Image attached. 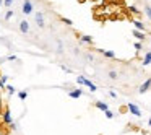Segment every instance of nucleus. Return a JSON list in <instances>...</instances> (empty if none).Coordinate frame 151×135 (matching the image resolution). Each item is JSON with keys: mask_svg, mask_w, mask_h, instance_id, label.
I'll return each instance as SVG.
<instances>
[{"mask_svg": "<svg viewBox=\"0 0 151 135\" xmlns=\"http://www.w3.org/2000/svg\"><path fill=\"white\" fill-rule=\"evenodd\" d=\"M80 41L85 44H93V38L88 36V34H85V36H80Z\"/></svg>", "mask_w": 151, "mask_h": 135, "instance_id": "9b49d317", "label": "nucleus"}, {"mask_svg": "<svg viewBox=\"0 0 151 135\" xmlns=\"http://www.w3.org/2000/svg\"><path fill=\"white\" fill-rule=\"evenodd\" d=\"M133 36H135V38H137V39H138V41H143V39H145V38H146V36H145V34H143V31H140V30H137V28H135V30H133Z\"/></svg>", "mask_w": 151, "mask_h": 135, "instance_id": "6e6552de", "label": "nucleus"}, {"mask_svg": "<svg viewBox=\"0 0 151 135\" xmlns=\"http://www.w3.org/2000/svg\"><path fill=\"white\" fill-rule=\"evenodd\" d=\"M86 59H88L89 62H93V56H91V54H88V56H86Z\"/></svg>", "mask_w": 151, "mask_h": 135, "instance_id": "c85d7f7f", "label": "nucleus"}, {"mask_svg": "<svg viewBox=\"0 0 151 135\" xmlns=\"http://www.w3.org/2000/svg\"><path fill=\"white\" fill-rule=\"evenodd\" d=\"M5 88H7V91L10 93V95H13L15 91H17V88H15V86H12V85H8V86H5Z\"/></svg>", "mask_w": 151, "mask_h": 135, "instance_id": "a211bd4d", "label": "nucleus"}, {"mask_svg": "<svg viewBox=\"0 0 151 135\" xmlns=\"http://www.w3.org/2000/svg\"><path fill=\"white\" fill-rule=\"evenodd\" d=\"M85 85H86V86H88V88H89V91H91V93H94L96 90H98V86H96L94 83H91V82H89V80H86V82H85Z\"/></svg>", "mask_w": 151, "mask_h": 135, "instance_id": "f8f14e48", "label": "nucleus"}, {"mask_svg": "<svg viewBox=\"0 0 151 135\" xmlns=\"http://www.w3.org/2000/svg\"><path fill=\"white\" fill-rule=\"evenodd\" d=\"M62 21H63L65 25H68V26H72V25H73V21L70 20V18H62Z\"/></svg>", "mask_w": 151, "mask_h": 135, "instance_id": "aec40b11", "label": "nucleus"}, {"mask_svg": "<svg viewBox=\"0 0 151 135\" xmlns=\"http://www.w3.org/2000/svg\"><path fill=\"white\" fill-rule=\"evenodd\" d=\"M4 122H5V124H8V125L13 124V119H12V112L8 111V109L4 112Z\"/></svg>", "mask_w": 151, "mask_h": 135, "instance_id": "20e7f679", "label": "nucleus"}, {"mask_svg": "<svg viewBox=\"0 0 151 135\" xmlns=\"http://www.w3.org/2000/svg\"><path fill=\"white\" fill-rule=\"evenodd\" d=\"M18 98H20V99H26L28 98V93L26 91H20V93H18Z\"/></svg>", "mask_w": 151, "mask_h": 135, "instance_id": "6ab92c4d", "label": "nucleus"}, {"mask_svg": "<svg viewBox=\"0 0 151 135\" xmlns=\"http://www.w3.org/2000/svg\"><path fill=\"white\" fill-rule=\"evenodd\" d=\"M96 108H98V109H101V111H107V109H109V106L107 104H106V103H102V101H96Z\"/></svg>", "mask_w": 151, "mask_h": 135, "instance_id": "9d476101", "label": "nucleus"}, {"mask_svg": "<svg viewBox=\"0 0 151 135\" xmlns=\"http://www.w3.org/2000/svg\"><path fill=\"white\" fill-rule=\"evenodd\" d=\"M135 51H137V52H140V51H141V43H140V41L135 43Z\"/></svg>", "mask_w": 151, "mask_h": 135, "instance_id": "4be33fe9", "label": "nucleus"}, {"mask_svg": "<svg viewBox=\"0 0 151 135\" xmlns=\"http://www.w3.org/2000/svg\"><path fill=\"white\" fill-rule=\"evenodd\" d=\"M12 4H13V0H4V5H5V7H10Z\"/></svg>", "mask_w": 151, "mask_h": 135, "instance_id": "a878e982", "label": "nucleus"}, {"mask_svg": "<svg viewBox=\"0 0 151 135\" xmlns=\"http://www.w3.org/2000/svg\"><path fill=\"white\" fill-rule=\"evenodd\" d=\"M104 114H106V117H107V119H112V117H114V112H112V111H109V109L104 112Z\"/></svg>", "mask_w": 151, "mask_h": 135, "instance_id": "412c9836", "label": "nucleus"}, {"mask_svg": "<svg viewBox=\"0 0 151 135\" xmlns=\"http://www.w3.org/2000/svg\"><path fill=\"white\" fill-rule=\"evenodd\" d=\"M85 82H86V78H85V77H81V75H78V77H76V83H78V85H85Z\"/></svg>", "mask_w": 151, "mask_h": 135, "instance_id": "f3484780", "label": "nucleus"}, {"mask_svg": "<svg viewBox=\"0 0 151 135\" xmlns=\"http://www.w3.org/2000/svg\"><path fill=\"white\" fill-rule=\"evenodd\" d=\"M2 4H4V0H0V5H2Z\"/></svg>", "mask_w": 151, "mask_h": 135, "instance_id": "7c9ffc66", "label": "nucleus"}, {"mask_svg": "<svg viewBox=\"0 0 151 135\" xmlns=\"http://www.w3.org/2000/svg\"><path fill=\"white\" fill-rule=\"evenodd\" d=\"M117 77H119V73L115 72V70H111V72H109V78L111 80H117Z\"/></svg>", "mask_w": 151, "mask_h": 135, "instance_id": "dca6fc26", "label": "nucleus"}, {"mask_svg": "<svg viewBox=\"0 0 151 135\" xmlns=\"http://www.w3.org/2000/svg\"><path fill=\"white\" fill-rule=\"evenodd\" d=\"M145 10H146V15H148V18L151 20V7H146Z\"/></svg>", "mask_w": 151, "mask_h": 135, "instance_id": "bb28decb", "label": "nucleus"}, {"mask_svg": "<svg viewBox=\"0 0 151 135\" xmlns=\"http://www.w3.org/2000/svg\"><path fill=\"white\" fill-rule=\"evenodd\" d=\"M34 18H36L37 26H39V28H42V26H44V15H42V12H37V13L34 15Z\"/></svg>", "mask_w": 151, "mask_h": 135, "instance_id": "7ed1b4c3", "label": "nucleus"}, {"mask_svg": "<svg viewBox=\"0 0 151 135\" xmlns=\"http://www.w3.org/2000/svg\"><path fill=\"white\" fill-rule=\"evenodd\" d=\"M148 124H150V127H151V119H150V121H148Z\"/></svg>", "mask_w": 151, "mask_h": 135, "instance_id": "c756f323", "label": "nucleus"}, {"mask_svg": "<svg viewBox=\"0 0 151 135\" xmlns=\"http://www.w3.org/2000/svg\"><path fill=\"white\" fill-rule=\"evenodd\" d=\"M150 64H151V52H146V56L143 59V65H150Z\"/></svg>", "mask_w": 151, "mask_h": 135, "instance_id": "4468645a", "label": "nucleus"}, {"mask_svg": "<svg viewBox=\"0 0 151 135\" xmlns=\"http://www.w3.org/2000/svg\"><path fill=\"white\" fill-rule=\"evenodd\" d=\"M20 31H21L23 34H26L28 31H29V25H28V21H26V20L20 21Z\"/></svg>", "mask_w": 151, "mask_h": 135, "instance_id": "423d86ee", "label": "nucleus"}, {"mask_svg": "<svg viewBox=\"0 0 151 135\" xmlns=\"http://www.w3.org/2000/svg\"><path fill=\"white\" fill-rule=\"evenodd\" d=\"M150 86H151V78H148V80H146V82H145V83H143V85H141V86H140V90H138V91H140V93H141V95H143V93H146V91H148V90H150Z\"/></svg>", "mask_w": 151, "mask_h": 135, "instance_id": "39448f33", "label": "nucleus"}, {"mask_svg": "<svg viewBox=\"0 0 151 135\" xmlns=\"http://www.w3.org/2000/svg\"><path fill=\"white\" fill-rule=\"evenodd\" d=\"M127 108H128V111H130L133 116H137V117H140V116H141V111H140V108H138L137 104H133V103H128Z\"/></svg>", "mask_w": 151, "mask_h": 135, "instance_id": "f03ea898", "label": "nucleus"}, {"mask_svg": "<svg viewBox=\"0 0 151 135\" xmlns=\"http://www.w3.org/2000/svg\"><path fill=\"white\" fill-rule=\"evenodd\" d=\"M98 51L104 54V56L107 57V59H114V57H115V52H114V51H104V49H98Z\"/></svg>", "mask_w": 151, "mask_h": 135, "instance_id": "1a4fd4ad", "label": "nucleus"}, {"mask_svg": "<svg viewBox=\"0 0 151 135\" xmlns=\"http://www.w3.org/2000/svg\"><path fill=\"white\" fill-rule=\"evenodd\" d=\"M12 15H13V12H12V10H8V12H7V15H5V20H10V18H12Z\"/></svg>", "mask_w": 151, "mask_h": 135, "instance_id": "393cba45", "label": "nucleus"}, {"mask_svg": "<svg viewBox=\"0 0 151 135\" xmlns=\"http://www.w3.org/2000/svg\"><path fill=\"white\" fill-rule=\"evenodd\" d=\"M21 12L24 15H29L33 12V4H31V0H24L23 2V7H21Z\"/></svg>", "mask_w": 151, "mask_h": 135, "instance_id": "f257e3e1", "label": "nucleus"}, {"mask_svg": "<svg viewBox=\"0 0 151 135\" xmlns=\"http://www.w3.org/2000/svg\"><path fill=\"white\" fill-rule=\"evenodd\" d=\"M7 80H8V77H7V75H4L2 78H0V90L5 88V83H7Z\"/></svg>", "mask_w": 151, "mask_h": 135, "instance_id": "2eb2a0df", "label": "nucleus"}, {"mask_svg": "<svg viewBox=\"0 0 151 135\" xmlns=\"http://www.w3.org/2000/svg\"><path fill=\"white\" fill-rule=\"evenodd\" d=\"M60 69H62V70H63V72H65V73H72V70H70L68 67H65V65H60Z\"/></svg>", "mask_w": 151, "mask_h": 135, "instance_id": "5701e85b", "label": "nucleus"}, {"mask_svg": "<svg viewBox=\"0 0 151 135\" xmlns=\"http://www.w3.org/2000/svg\"><path fill=\"white\" fill-rule=\"evenodd\" d=\"M7 60H17V56H8Z\"/></svg>", "mask_w": 151, "mask_h": 135, "instance_id": "cd10ccee", "label": "nucleus"}, {"mask_svg": "<svg viewBox=\"0 0 151 135\" xmlns=\"http://www.w3.org/2000/svg\"><path fill=\"white\" fill-rule=\"evenodd\" d=\"M133 25H135V28H137V30H140V31H145V25L141 23L140 20H135V21H133Z\"/></svg>", "mask_w": 151, "mask_h": 135, "instance_id": "ddd939ff", "label": "nucleus"}, {"mask_svg": "<svg viewBox=\"0 0 151 135\" xmlns=\"http://www.w3.org/2000/svg\"><path fill=\"white\" fill-rule=\"evenodd\" d=\"M128 10H130L132 13H140V10H137V7H133V5H132V7L128 8Z\"/></svg>", "mask_w": 151, "mask_h": 135, "instance_id": "b1692460", "label": "nucleus"}, {"mask_svg": "<svg viewBox=\"0 0 151 135\" xmlns=\"http://www.w3.org/2000/svg\"><path fill=\"white\" fill-rule=\"evenodd\" d=\"M83 95V91H81V90H73V91H70L68 93V96H70V98H73V99H76V98H80V96H81Z\"/></svg>", "mask_w": 151, "mask_h": 135, "instance_id": "0eeeda50", "label": "nucleus"}]
</instances>
